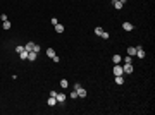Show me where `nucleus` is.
I'll use <instances>...</instances> for the list:
<instances>
[{"mask_svg":"<svg viewBox=\"0 0 155 115\" xmlns=\"http://www.w3.org/2000/svg\"><path fill=\"white\" fill-rule=\"evenodd\" d=\"M19 57H21L23 60H28V52H26V50H23V52L19 53Z\"/></svg>","mask_w":155,"mask_h":115,"instance_id":"dca6fc26","label":"nucleus"},{"mask_svg":"<svg viewBox=\"0 0 155 115\" xmlns=\"http://www.w3.org/2000/svg\"><path fill=\"white\" fill-rule=\"evenodd\" d=\"M135 57H138V59H145V50H143V46H136V55Z\"/></svg>","mask_w":155,"mask_h":115,"instance_id":"7ed1b4c3","label":"nucleus"},{"mask_svg":"<svg viewBox=\"0 0 155 115\" xmlns=\"http://www.w3.org/2000/svg\"><path fill=\"white\" fill-rule=\"evenodd\" d=\"M122 70H124V74H133V70H135V69H133L131 64H124V65H122Z\"/></svg>","mask_w":155,"mask_h":115,"instance_id":"20e7f679","label":"nucleus"},{"mask_svg":"<svg viewBox=\"0 0 155 115\" xmlns=\"http://www.w3.org/2000/svg\"><path fill=\"white\" fill-rule=\"evenodd\" d=\"M128 55H129V57H135V55H136V46H129V48H128Z\"/></svg>","mask_w":155,"mask_h":115,"instance_id":"9b49d317","label":"nucleus"},{"mask_svg":"<svg viewBox=\"0 0 155 115\" xmlns=\"http://www.w3.org/2000/svg\"><path fill=\"white\" fill-rule=\"evenodd\" d=\"M115 83L117 84H124V77L122 76H115Z\"/></svg>","mask_w":155,"mask_h":115,"instance_id":"f3484780","label":"nucleus"},{"mask_svg":"<svg viewBox=\"0 0 155 115\" xmlns=\"http://www.w3.org/2000/svg\"><path fill=\"white\" fill-rule=\"evenodd\" d=\"M55 31L57 33H64V26L62 24H55Z\"/></svg>","mask_w":155,"mask_h":115,"instance_id":"2eb2a0df","label":"nucleus"},{"mask_svg":"<svg viewBox=\"0 0 155 115\" xmlns=\"http://www.w3.org/2000/svg\"><path fill=\"white\" fill-rule=\"evenodd\" d=\"M95 34H97V36H102V34H103V29H102V28H95Z\"/></svg>","mask_w":155,"mask_h":115,"instance_id":"a211bd4d","label":"nucleus"},{"mask_svg":"<svg viewBox=\"0 0 155 115\" xmlns=\"http://www.w3.org/2000/svg\"><path fill=\"white\" fill-rule=\"evenodd\" d=\"M33 48H35V43H33V41H28L26 45H24V50H26V52H33Z\"/></svg>","mask_w":155,"mask_h":115,"instance_id":"423d86ee","label":"nucleus"},{"mask_svg":"<svg viewBox=\"0 0 155 115\" xmlns=\"http://www.w3.org/2000/svg\"><path fill=\"white\" fill-rule=\"evenodd\" d=\"M23 50H24V46H23V45H17V46H16V52H17V53H21Z\"/></svg>","mask_w":155,"mask_h":115,"instance_id":"4be33fe9","label":"nucleus"},{"mask_svg":"<svg viewBox=\"0 0 155 115\" xmlns=\"http://www.w3.org/2000/svg\"><path fill=\"white\" fill-rule=\"evenodd\" d=\"M47 103H48V106H55V105H57V98H55V96H50Z\"/></svg>","mask_w":155,"mask_h":115,"instance_id":"9d476101","label":"nucleus"},{"mask_svg":"<svg viewBox=\"0 0 155 115\" xmlns=\"http://www.w3.org/2000/svg\"><path fill=\"white\" fill-rule=\"evenodd\" d=\"M122 28H124V31H133V29H135V26H133L131 23H124Z\"/></svg>","mask_w":155,"mask_h":115,"instance_id":"1a4fd4ad","label":"nucleus"},{"mask_svg":"<svg viewBox=\"0 0 155 115\" xmlns=\"http://www.w3.org/2000/svg\"><path fill=\"white\" fill-rule=\"evenodd\" d=\"M60 86H62V88L65 89V88L69 86V81H67V79H60Z\"/></svg>","mask_w":155,"mask_h":115,"instance_id":"4468645a","label":"nucleus"},{"mask_svg":"<svg viewBox=\"0 0 155 115\" xmlns=\"http://www.w3.org/2000/svg\"><path fill=\"white\" fill-rule=\"evenodd\" d=\"M33 52H36V53H38V52H40V46H38V45H36V43H35V48H33Z\"/></svg>","mask_w":155,"mask_h":115,"instance_id":"b1692460","label":"nucleus"},{"mask_svg":"<svg viewBox=\"0 0 155 115\" xmlns=\"http://www.w3.org/2000/svg\"><path fill=\"white\" fill-rule=\"evenodd\" d=\"M124 7V2H121V0H115L114 2V9H117V10H121Z\"/></svg>","mask_w":155,"mask_h":115,"instance_id":"6e6552de","label":"nucleus"},{"mask_svg":"<svg viewBox=\"0 0 155 115\" xmlns=\"http://www.w3.org/2000/svg\"><path fill=\"white\" fill-rule=\"evenodd\" d=\"M114 2H115V0H114Z\"/></svg>","mask_w":155,"mask_h":115,"instance_id":"a878e982","label":"nucleus"},{"mask_svg":"<svg viewBox=\"0 0 155 115\" xmlns=\"http://www.w3.org/2000/svg\"><path fill=\"white\" fill-rule=\"evenodd\" d=\"M121 60H122L121 55H114V57H112V62H114V64H121Z\"/></svg>","mask_w":155,"mask_h":115,"instance_id":"f8f14e48","label":"nucleus"},{"mask_svg":"<svg viewBox=\"0 0 155 115\" xmlns=\"http://www.w3.org/2000/svg\"><path fill=\"white\" fill-rule=\"evenodd\" d=\"M69 98H78V93H76V89H72V91L69 93Z\"/></svg>","mask_w":155,"mask_h":115,"instance_id":"aec40b11","label":"nucleus"},{"mask_svg":"<svg viewBox=\"0 0 155 115\" xmlns=\"http://www.w3.org/2000/svg\"><path fill=\"white\" fill-rule=\"evenodd\" d=\"M47 55L50 57V59H54V57H55V50H54V48H48V50H47Z\"/></svg>","mask_w":155,"mask_h":115,"instance_id":"ddd939ff","label":"nucleus"},{"mask_svg":"<svg viewBox=\"0 0 155 115\" xmlns=\"http://www.w3.org/2000/svg\"><path fill=\"white\" fill-rule=\"evenodd\" d=\"M114 76H124L122 65H119V64H115V65H114Z\"/></svg>","mask_w":155,"mask_h":115,"instance_id":"f03ea898","label":"nucleus"},{"mask_svg":"<svg viewBox=\"0 0 155 115\" xmlns=\"http://www.w3.org/2000/svg\"><path fill=\"white\" fill-rule=\"evenodd\" d=\"M74 89H76V93H78V98H86L88 93H86V89H85V88H81V84H79V83H76V84H74Z\"/></svg>","mask_w":155,"mask_h":115,"instance_id":"f257e3e1","label":"nucleus"},{"mask_svg":"<svg viewBox=\"0 0 155 115\" xmlns=\"http://www.w3.org/2000/svg\"><path fill=\"white\" fill-rule=\"evenodd\" d=\"M4 29H10V23H9V21H4Z\"/></svg>","mask_w":155,"mask_h":115,"instance_id":"6ab92c4d","label":"nucleus"},{"mask_svg":"<svg viewBox=\"0 0 155 115\" xmlns=\"http://www.w3.org/2000/svg\"><path fill=\"white\" fill-rule=\"evenodd\" d=\"M0 19H2V21H9V19H7V14H2V16H0Z\"/></svg>","mask_w":155,"mask_h":115,"instance_id":"393cba45","label":"nucleus"},{"mask_svg":"<svg viewBox=\"0 0 155 115\" xmlns=\"http://www.w3.org/2000/svg\"><path fill=\"white\" fill-rule=\"evenodd\" d=\"M131 62H133V57H129V55L124 57V64H131Z\"/></svg>","mask_w":155,"mask_h":115,"instance_id":"412c9836","label":"nucleus"},{"mask_svg":"<svg viewBox=\"0 0 155 115\" xmlns=\"http://www.w3.org/2000/svg\"><path fill=\"white\" fill-rule=\"evenodd\" d=\"M109 36H110V34H109L107 31H103V34H102V38H103V40H109Z\"/></svg>","mask_w":155,"mask_h":115,"instance_id":"5701e85b","label":"nucleus"},{"mask_svg":"<svg viewBox=\"0 0 155 115\" xmlns=\"http://www.w3.org/2000/svg\"><path fill=\"white\" fill-rule=\"evenodd\" d=\"M36 55H38L36 52H28V60L29 62H35L36 60Z\"/></svg>","mask_w":155,"mask_h":115,"instance_id":"0eeeda50","label":"nucleus"},{"mask_svg":"<svg viewBox=\"0 0 155 115\" xmlns=\"http://www.w3.org/2000/svg\"><path fill=\"white\" fill-rule=\"evenodd\" d=\"M55 98H57V103H64L65 100H67V96H65L64 93H57V96H55Z\"/></svg>","mask_w":155,"mask_h":115,"instance_id":"39448f33","label":"nucleus"}]
</instances>
